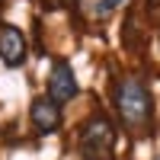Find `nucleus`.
<instances>
[{
  "label": "nucleus",
  "mask_w": 160,
  "mask_h": 160,
  "mask_svg": "<svg viewBox=\"0 0 160 160\" xmlns=\"http://www.w3.org/2000/svg\"><path fill=\"white\" fill-rule=\"evenodd\" d=\"M115 109L128 131H144L151 125V96L138 77H125L115 90Z\"/></svg>",
  "instance_id": "f257e3e1"
},
{
  "label": "nucleus",
  "mask_w": 160,
  "mask_h": 160,
  "mask_svg": "<svg viewBox=\"0 0 160 160\" xmlns=\"http://www.w3.org/2000/svg\"><path fill=\"white\" fill-rule=\"evenodd\" d=\"M112 141H115L112 122L102 115H93L80 131V154H83V160H106L112 151Z\"/></svg>",
  "instance_id": "f03ea898"
},
{
  "label": "nucleus",
  "mask_w": 160,
  "mask_h": 160,
  "mask_svg": "<svg viewBox=\"0 0 160 160\" xmlns=\"http://www.w3.org/2000/svg\"><path fill=\"white\" fill-rule=\"evenodd\" d=\"M48 96L58 106L71 102L77 96V77H74L68 61H55V68H51V74H48Z\"/></svg>",
  "instance_id": "7ed1b4c3"
},
{
  "label": "nucleus",
  "mask_w": 160,
  "mask_h": 160,
  "mask_svg": "<svg viewBox=\"0 0 160 160\" xmlns=\"http://www.w3.org/2000/svg\"><path fill=\"white\" fill-rule=\"evenodd\" d=\"M0 61L7 68H19L26 61V35L10 22H0Z\"/></svg>",
  "instance_id": "20e7f679"
},
{
  "label": "nucleus",
  "mask_w": 160,
  "mask_h": 160,
  "mask_svg": "<svg viewBox=\"0 0 160 160\" xmlns=\"http://www.w3.org/2000/svg\"><path fill=\"white\" fill-rule=\"evenodd\" d=\"M29 118H32V125L42 131V135L58 131V128H61V106L51 99V96H38V99H32V106H29Z\"/></svg>",
  "instance_id": "39448f33"
},
{
  "label": "nucleus",
  "mask_w": 160,
  "mask_h": 160,
  "mask_svg": "<svg viewBox=\"0 0 160 160\" xmlns=\"http://www.w3.org/2000/svg\"><path fill=\"white\" fill-rule=\"evenodd\" d=\"M128 0H99L96 3V16H109L112 10H118V7H125Z\"/></svg>",
  "instance_id": "423d86ee"
},
{
  "label": "nucleus",
  "mask_w": 160,
  "mask_h": 160,
  "mask_svg": "<svg viewBox=\"0 0 160 160\" xmlns=\"http://www.w3.org/2000/svg\"><path fill=\"white\" fill-rule=\"evenodd\" d=\"M61 3H74V0H61Z\"/></svg>",
  "instance_id": "0eeeda50"
}]
</instances>
